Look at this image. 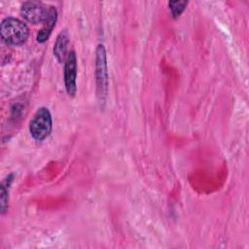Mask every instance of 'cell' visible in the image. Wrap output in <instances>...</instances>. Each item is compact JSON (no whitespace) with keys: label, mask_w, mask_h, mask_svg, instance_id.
Instances as JSON below:
<instances>
[{"label":"cell","mask_w":249,"mask_h":249,"mask_svg":"<svg viewBox=\"0 0 249 249\" xmlns=\"http://www.w3.org/2000/svg\"><path fill=\"white\" fill-rule=\"evenodd\" d=\"M0 34L2 40L12 46L22 45L28 38L27 25L18 18H6L1 21Z\"/></svg>","instance_id":"1"},{"label":"cell","mask_w":249,"mask_h":249,"mask_svg":"<svg viewBox=\"0 0 249 249\" xmlns=\"http://www.w3.org/2000/svg\"><path fill=\"white\" fill-rule=\"evenodd\" d=\"M53 120L49 109L46 107L39 108L29 124L31 136L37 141H42L51 134Z\"/></svg>","instance_id":"2"},{"label":"cell","mask_w":249,"mask_h":249,"mask_svg":"<svg viewBox=\"0 0 249 249\" xmlns=\"http://www.w3.org/2000/svg\"><path fill=\"white\" fill-rule=\"evenodd\" d=\"M95 57V79L96 91L100 100H104L108 90V69L106 52L103 44H98Z\"/></svg>","instance_id":"3"},{"label":"cell","mask_w":249,"mask_h":249,"mask_svg":"<svg viewBox=\"0 0 249 249\" xmlns=\"http://www.w3.org/2000/svg\"><path fill=\"white\" fill-rule=\"evenodd\" d=\"M49 14V8H47L43 3L37 1H28L22 3L20 7V15L31 23L44 22Z\"/></svg>","instance_id":"4"},{"label":"cell","mask_w":249,"mask_h":249,"mask_svg":"<svg viewBox=\"0 0 249 249\" xmlns=\"http://www.w3.org/2000/svg\"><path fill=\"white\" fill-rule=\"evenodd\" d=\"M77 56L74 51L67 53L64 62V85L67 93L74 96L77 90Z\"/></svg>","instance_id":"5"},{"label":"cell","mask_w":249,"mask_h":249,"mask_svg":"<svg viewBox=\"0 0 249 249\" xmlns=\"http://www.w3.org/2000/svg\"><path fill=\"white\" fill-rule=\"evenodd\" d=\"M57 19V12L55 7L51 6L49 7V14L44 21L43 27L39 30L38 34H37V41L39 43H44L45 41L48 40L49 36L51 35L52 30L53 29L55 22Z\"/></svg>","instance_id":"6"},{"label":"cell","mask_w":249,"mask_h":249,"mask_svg":"<svg viewBox=\"0 0 249 249\" xmlns=\"http://www.w3.org/2000/svg\"><path fill=\"white\" fill-rule=\"evenodd\" d=\"M67 45L68 33L66 30H62L57 35L53 46V54L59 63H61L67 56Z\"/></svg>","instance_id":"7"},{"label":"cell","mask_w":249,"mask_h":249,"mask_svg":"<svg viewBox=\"0 0 249 249\" xmlns=\"http://www.w3.org/2000/svg\"><path fill=\"white\" fill-rule=\"evenodd\" d=\"M13 174H10L9 176H7L4 181L1 184V196H0V200H1V212L2 214L5 213V211L8 208V200H9V188L11 186V183L13 181Z\"/></svg>","instance_id":"8"},{"label":"cell","mask_w":249,"mask_h":249,"mask_svg":"<svg viewBox=\"0 0 249 249\" xmlns=\"http://www.w3.org/2000/svg\"><path fill=\"white\" fill-rule=\"evenodd\" d=\"M187 4H188V1H169L168 2L169 9L174 18H177L182 14Z\"/></svg>","instance_id":"9"}]
</instances>
